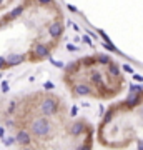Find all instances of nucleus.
<instances>
[{"label": "nucleus", "mask_w": 143, "mask_h": 150, "mask_svg": "<svg viewBox=\"0 0 143 150\" xmlns=\"http://www.w3.org/2000/svg\"><path fill=\"white\" fill-rule=\"evenodd\" d=\"M7 129L15 130V144L33 149H92L93 129L85 118L72 117L63 98L35 92L7 107Z\"/></svg>", "instance_id": "f257e3e1"}, {"label": "nucleus", "mask_w": 143, "mask_h": 150, "mask_svg": "<svg viewBox=\"0 0 143 150\" xmlns=\"http://www.w3.org/2000/svg\"><path fill=\"white\" fill-rule=\"evenodd\" d=\"M67 90L75 98L113 100L127 88V77L117 60L108 55H85L70 62L62 75Z\"/></svg>", "instance_id": "f03ea898"}, {"label": "nucleus", "mask_w": 143, "mask_h": 150, "mask_svg": "<svg viewBox=\"0 0 143 150\" xmlns=\"http://www.w3.org/2000/svg\"><path fill=\"white\" fill-rule=\"evenodd\" d=\"M101 147L115 150H143V88L108 107L97 127Z\"/></svg>", "instance_id": "7ed1b4c3"}, {"label": "nucleus", "mask_w": 143, "mask_h": 150, "mask_svg": "<svg viewBox=\"0 0 143 150\" xmlns=\"http://www.w3.org/2000/svg\"><path fill=\"white\" fill-rule=\"evenodd\" d=\"M0 137H4V129L0 127Z\"/></svg>", "instance_id": "423d86ee"}, {"label": "nucleus", "mask_w": 143, "mask_h": 150, "mask_svg": "<svg viewBox=\"0 0 143 150\" xmlns=\"http://www.w3.org/2000/svg\"><path fill=\"white\" fill-rule=\"evenodd\" d=\"M2 90H4V92H7V90H8V87H7V83H4V85H2Z\"/></svg>", "instance_id": "39448f33"}, {"label": "nucleus", "mask_w": 143, "mask_h": 150, "mask_svg": "<svg viewBox=\"0 0 143 150\" xmlns=\"http://www.w3.org/2000/svg\"><path fill=\"white\" fill-rule=\"evenodd\" d=\"M2 4H4V0H0V5H2Z\"/></svg>", "instance_id": "0eeeda50"}, {"label": "nucleus", "mask_w": 143, "mask_h": 150, "mask_svg": "<svg viewBox=\"0 0 143 150\" xmlns=\"http://www.w3.org/2000/svg\"><path fill=\"white\" fill-rule=\"evenodd\" d=\"M4 69H8L7 67V57L5 55H0V70H4Z\"/></svg>", "instance_id": "20e7f679"}]
</instances>
